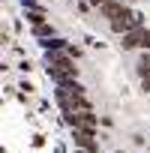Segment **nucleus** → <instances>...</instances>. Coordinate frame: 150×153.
I'll list each match as a JSON object with an SVG mask.
<instances>
[{"instance_id":"1","label":"nucleus","mask_w":150,"mask_h":153,"mask_svg":"<svg viewBox=\"0 0 150 153\" xmlns=\"http://www.w3.org/2000/svg\"><path fill=\"white\" fill-rule=\"evenodd\" d=\"M54 99L60 105V111H93V102L87 96V87L75 78V81H66V84H54Z\"/></svg>"},{"instance_id":"2","label":"nucleus","mask_w":150,"mask_h":153,"mask_svg":"<svg viewBox=\"0 0 150 153\" xmlns=\"http://www.w3.org/2000/svg\"><path fill=\"white\" fill-rule=\"evenodd\" d=\"M45 75L54 84H66L78 78V66H75V57L69 51H48L45 54Z\"/></svg>"},{"instance_id":"3","label":"nucleus","mask_w":150,"mask_h":153,"mask_svg":"<svg viewBox=\"0 0 150 153\" xmlns=\"http://www.w3.org/2000/svg\"><path fill=\"white\" fill-rule=\"evenodd\" d=\"M108 27H111V33H117V36H123V33H129V30H135V27H144V15L138 12V9H126L123 15H117L114 21H108Z\"/></svg>"},{"instance_id":"4","label":"nucleus","mask_w":150,"mask_h":153,"mask_svg":"<svg viewBox=\"0 0 150 153\" xmlns=\"http://www.w3.org/2000/svg\"><path fill=\"white\" fill-rule=\"evenodd\" d=\"M63 123L69 129H99V114H93V111H66Z\"/></svg>"},{"instance_id":"5","label":"nucleus","mask_w":150,"mask_h":153,"mask_svg":"<svg viewBox=\"0 0 150 153\" xmlns=\"http://www.w3.org/2000/svg\"><path fill=\"white\" fill-rule=\"evenodd\" d=\"M72 144L75 150H99L96 129H72Z\"/></svg>"},{"instance_id":"6","label":"nucleus","mask_w":150,"mask_h":153,"mask_svg":"<svg viewBox=\"0 0 150 153\" xmlns=\"http://www.w3.org/2000/svg\"><path fill=\"white\" fill-rule=\"evenodd\" d=\"M144 45H147V27H135V30L120 36V48L123 51H135V48H144Z\"/></svg>"},{"instance_id":"7","label":"nucleus","mask_w":150,"mask_h":153,"mask_svg":"<svg viewBox=\"0 0 150 153\" xmlns=\"http://www.w3.org/2000/svg\"><path fill=\"white\" fill-rule=\"evenodd\" d=\"M129 9V3H123V0H108V3H102L99 6V15L102 18H108V21H114L117 15H123Z\"/></svg>"},{"instance_id":"8","label":"nucleus","mask_w":150,"mask_h":153,"mask_svg":"<svg viewBox=\"0 0 150 153\" xmlns=\"http://www.w3.org/2000/svg\"><path fill=\"white\" fill-rule=\"evenodd\" d=\"M39 42V48L48 54V51H66L69 48V42L63 39V36H48V39H36Z\"/></svg>"},{"instance_id":"9","label":"nucleus","mask_w":150,"mask_h":153,"mask_svg":"<svg viewBox=\"0 0 150 153\" xmlns=\"http://www.w3.org/2000/svg\"><path fill=\"white\" fill-rule=\"evenodd\" d=\"M24 18H27V24H30V27H36V24H45V21H48L45 9H27V12H24Z\"/></svg>"},{"instance_id":"10","label":"nucleus","mask_w":150,"mask_h":153,"mask_svg":"<svg viewBox=\"0 0 150 153\" xmlns=\"http://www.w3.org/2000/svg\"><path fill=\"white\" fill-rule=\"evenodd\" d=\"M30 33H33L36 39H48V36H57V33H54V24H48V21H45V24H36V27H30Z\"/></svg>"},{"instance_id":"11","label":"nucleus","mask_w":150,"mask_h":153,"mask_svg":"<svg viewBox=\"0 0 150 153\" xmlns=\"http://www.w3.org/2000/svg\"><path fill=\"white\" fill-rule=\"evenodd\" d=\"M30 144H33L36 150H42V147H45V135H42V132H36V135L30 138Z\"/></svg>"},{"instance_id":"12","label":"nucleus","mask_w":150,"mask_h":153,"mask_svg":"<svg viewBox=\"0 0 150 153\" xmlns=\"http://www.w3.org/2000/svg\"><path fill=\"white\" fill-rule=\"evenodd\" d=\"M18 90H24V93H27V96H30V93H33V90H36V87H33V84H30V81H27V78H24V81H18Z\"/></svg>"},{"instance_id":"13","label":"nucleus","mask_w":150,"mask_h":153,"mask_svg":"<svg viewBox=\"0 0 150 153\" xmlns=\"http://www.w3.org/2000/svg\"><path fill=\"white\" fill-rule=\"evenodd\" d=\"M21 6H24V12H27V9H42L39 0H21Z\"/></svg>"},{"instance_id":"14","label":"nucleus","mask_w":150,"mask_h":153,"mask_svg":"<svg viewBox=\"0 0 150 153\" xmlns=\"http://www.w3.org/2000/svg\"><path fill=\"white\" fill-rule=\"evenodd\" d=\"M18 69H21L24 75H30V72H33V63H30V60H21V63H18Z\"/></svg>"},{"instance_id":"15","label":"nucleus","mask_w":150,"mask_h":153,"mask_svg":"<svg viewBox=\"0 0 150 153\" xmlns=\"http://www.w3.org/2000/svg\"><path fill=\"white\" fill-rule=\"evenodd\" d=\"M66 51H69V54H72L75 60H78V57H81V48H78V45H72V42H69V48H66Z\"/></svg>"},{"instance_id":"16","label":"nucleus","mask_w":150,"mask_h":153,"mask_svg":"<svg viewBox=\"0 0 150 153\" xmlns=\"http://www.w3.org/2000/svg\"><path fill=\"white\" fill-rule=\"evenodd\" d=\"M141 90L150 93V75H144V78H141Z\"/></svg>"},{"instance_id":"17","label":"nucleus","mask_w":150,"mask_h":153,"mask_svg":"<svg viewBox=\"0 0 150 153\" xmlns=\"http://www.w3.org/2000/svg\"><path fill=\"white\" fill-rule=\"evenodd\" d=\"M102 3H108V0H90V6H93V9H99Z\"/></svg>"},{"instance_id":"18","label":"nucleus","mask_w":150,"mask_h":153,"mask_svg":"<svg viewBox=\"0 0 150 153\" xmlns=\"http://www.w3.org/2000/svg\"><path fill=\"white\" fill-rule=\"evenodd\" d=\"M114 153H126V150H114Z\"/></svg>"},{"instance_id":"19","label":"nucleus","mask_w":150,"mask_h":153,"mask_svg":"<svg viewBox=\"0 0 150 153\" xmlns=\"http://www.w3.org/2000/svg\"><path fill=\"white\" fill-rule=\"evenodd\" d=\"M144 153H150V150H144Z\"/></svg>"},{"instance_id":"20","label":"nucleus","mask_w":150,"mask_h":153,"mask_svg":"<svg viewBox=\"0 0 150 153\" xmlns=\"http://www.w3.org/2000/svg\"><path fill=\"white\" fill-rule=\"evenodd\" d=\"M147 54H150V51H147Z\"/></svg>"}]
</instances>
